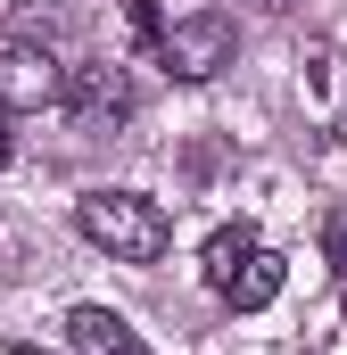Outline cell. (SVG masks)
<instances>
[{"mask_svg": "<svg viewBox=\"0 0 347 355\" xmlns=\"http://www.w3.org/2000/svg\"><path fill=\"white\" fill-rule=\"evenodd\" d=\"M257 8H298V0H257Z\"/></svg>", "mask_w": 347, "mask_h": 355, "instance_id": "obj_11", "label": "cell"}, {"mask_svg": "<svg viewBox=\"0 0 347 355\" xmlns=\"http://www.w3.org/2000/svg\"><path fill=\"white\" fill-rule=\"evenodd\" d=\"M67 83V67L50 58V42H8L0 50V99L8 107H42V99H58Z\"/></svg>", "mask_w": 347, "mask_h": 355, "instance_id": "obj_4", "label": "cell"}, {"mask_svg": "<svg viewBox=\"0 0 347 355\" xmlns=\"http://www.w3.org/2000/svg\"><path fill=\"white\" fill-rule=\"evenodd\" d=\"M58 107H67V124H75V132H116V124H133L141 91H133V75H124L116 58H83V67H67Z\"/></svg>", "mask_w": 347, "mask_h": 355, "instance_id": "obj_3", "label": "cell"}, {"mask_svg": "<svg viewBox=\"0 0 347 355\" xmlns=\"http://www.w3.org/2000/svg\"><path fill=\"white\" fill-rule=\"evenodd\" d=\"M124 17H133V33L158 50V33H166V25H158V0H124Z\"/></svg>", "mask_w": 347, "mask_h": 355, "instance_id": "obj_8", "label": "cell"}, {"mask_svg": "<svg viewBox=\"0 0 347 355\" xmlns=\"http://www.w3.org/2000/svg\"><path fill=\"white\" fill-rule=\"evenodd\" d=\"M323 248H331V265H339V281H347V215H331V232H323Z\"/></svg>", "mask_w": 347, "mask_h": 355, "instance_id": "obj_9", "label": "cell"}, {"mask_svg": "<svg viewBox=\"0 0 347 355\" xmlns=\"http://www.w3.org/2000/svg\"><path fill=\"white\" fill-rule=\"evenodd\" d=\"M232 50H240V25H232L223 8L174 17L166 33H158V67H166L174 83H215V75L232 67Z\"/></svg>", "mask_w": 347, "mask_h": 355, "instance_id": "obj_2", "label": "cell"}, {"mask_svg": "<svg viewBox=\"0 0 347 355\" xmlns=\"http://www.w3.org/2000/svg\"><path fill=\"white\" fill-rule=\"evenodd\" d=\"M67 339H75V355H149L133 339V322L108 314V306H75V314H67Z\"/></svg>", "mask_w": 347, "mask_h": 355, "instance_id": "obj_5", "label": "cell"}, {"mask_svg": "<svg viewBox=\"0 0 347 355\" xmlns=\"http://www.w3.org/2000/svg\"><path fill=\"white\" fill-rule=\"evenodd\" d=\"M339 141H347V107H339Z\"/></svg>", "mask_w": 347, "mask_h": 355, "instance_id": "obj_12", "label": "cell"}, {"mask_svg": "<svg viewBox=\"0 0 347 355\" xmlns=\"http://www.w3.org/2000/svg\"><path fill=\"white\" fill-rule=\"evenodd\" d=\"M248 257H257V232H248V223H223V232L207 240V281H215V289H232V272L248 265Z\"/></svg>", "mask_w": 347, "mask_h": 355, "instance_id": "obj_7", "label": "cell"}, {"mask_svg": "<svg viewBox=\"0 0 347 355\" xmlns=\"http://www.w3.org/2000/svg\"><path fill=\"white\" fill-rule=\"evenodd\" d=\"M75 232L91 248H108L116 265H158L174 248V215L141 190H83L75 198Z\"/></svg>", "mask_w": 347, "mask_h": 355, "instance_id": "obj_1", "label": "cell"}, {"mask_svg": "<svg viewBox=\"0 0 347 355\" xmlns=\"http://www.w3.org/2000/svg\"><path fill=\"white\" fill-rule=\"evenodd\" d=\"M17 157V132H8V99H0V166Z\"/></svg>", "mask_w": 347, "mask_h": 355, "instance_id": "obj_10", "label": "cell"}, {"mask_svg": "<svg viewBox=\"0 0 347 355\" xmlns=\"http://www.w3.org/2000/svg\"><path fill=\"white\" fill-rule=\"evenodd\" d=\"M223 297H232V306H240V314H257V306H273V297H281V257H248V265L232 272V289H223Z\"/></svg>", "mask_w": 347, "mask_h": 355, "instance_id": "obj_6", "label": "cell"}]
</instances>
